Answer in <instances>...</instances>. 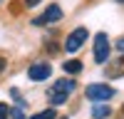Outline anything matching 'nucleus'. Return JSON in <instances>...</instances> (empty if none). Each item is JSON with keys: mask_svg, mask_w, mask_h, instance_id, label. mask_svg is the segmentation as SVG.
Listing matches in <instances>:
<instances>
[{"mask_svg": "<svg viewBox=\"0 0 124 119\" xmlns=\"http://www.w3.org/2000/svg\"><path fill=\"white\" fill-rule=\"evenodd\" d=\"M10 114H13V119H25V114L20 112V109H13V112H10Z\"/></svg>", "mask_w": 124, "mask_h": 119, "instance_id": "nucleus-12", "label": "nucleus"}, {"mask_svg": "<svg viewBox=\"0 0 124 119\" xmlns=\"http://www.w3.org/2000/svg\"><path fill=\"white\" fill-rule=\"evenodd\" d=\"M85 94H87V99H92V102H97V104H99V102H107V99L114 97V87L97 82V84H89V87L85 89Z\"/></svg>", "mask_w": 124, "mask_h": 119, "instance_id": "nucleus-1", "label": "nucleus"}, {"mask_svg": "<svg viewBox=\"0 0 124 119\" xmlns=\"http://www.w3.org/2000/svg\"><path fill=\"white\" fill-rule=\"evenodd\" d=\"M89 37V32L85 27H77V30H72V32L67 35V40H65V50L67 52H77V50L85 45V40Z\"/></svg>", "mask_w": 124, "mask_h": 119, "instance_id": "nucleus-3", "label": "nucleus"}, {"mask_svg": "<svg viewBox=\"0 0 124 119\" xmlns=\"http://www.w3.org/2000/svg\"><path fill=\"white\" fill-rule=\"evenodd\" d=\"M67 102V92H57V89H50V104L52 107H60Z\"/></svg>", "mask_w": 124, "mask_h": 119, "instance_id": "nucleus-7", "label": "nucleus"}, {"mask_svg": "<svg viewBox=\"0 0 124 119\" xmlns=\"http://www.w3.org/2000/svg\"><path fill=\"white\" fill-rule=\"evenodd\" d=\"M50 72H52L50 65H32V67L27 69V77L32 79V82H42V79L50 77Z\"/></svg>", "mask_w": 124, "mask_h": 119, "instance_id": "nucleus-5", "label": "nucleus"}, {"mask_svg": "<svg viewBox=\"0 0 124 119\" xmlns=\"http://www.w3.org/2000/svg\"><path fill=\"white\" fill-rule=\"evenodd\" d=\"M30 119H57V112H55V107H50V109H45V112H37V114H32Z\"/></svg>", "mask_w": 124, "mask_h": 119, "instance_id": "nucleus-10", "label": "nucleus"}, {"mask_svg": "<svg viewBox=\"0 0 124 119\" xmlns=\"http://www.w3.org/2000/svg\"><path fill=\"white\" fill-rule=\"evenodd\" d=\"M109 114H112V109L104 107V104H97L94 109H92V119H107Z\"/></svg>", "mask_w": 124, "mask_h": 119, "instance_id": "nucleus-8", "label": "nucleus"}, {"mask_svg": "<svg viewBox=\"0 0 124 119\" xmlns=\"http://www.w3.org/2000/svg\"><path fill=\"white\" fill-rule=\"evenodd\" d=\"M65 72L79 74V72H82V62H79V60H67V62H65Z\"/></svg>", "mask_w": 124, "mask_h": 119, "instance_id": "nucleus-9", "label": "nucleus"}, {"mask_svg": "<svg viewBox=\"0 0 124 119\" xmlns=\"http://www.w3.org/2000/svg\"><path fill=\"white\" fill-rule=\"evenodd\" d=\"M62 20V7L60 5H50L40 17H35V25H50V22H60Z\"/></svg>", "mask_w": 124, "mask_h": 119, "instance_id": "nucleus-4", "label": "nucleus"}, {"mask_svg": "<svg viewBox=\"0 0 124 119\" xmlns=\"http://www.w3.org/2000/svg\"><path fill=\"white\" fill-rule=\"evenodd\" d=\"M117 52H124V37L117 40Z\"/></svg>", "mask_w": 124, "mask_h": 119, "instance_id": "nucleus-13", "label": "nucleus"}, {"mask_svg": "<svg viewBox=\"0 0 124 119\" xmlns=\"http://www.w3.org/2000/svg\"><path fill=\"white\" fill-rule=\"evenodd\" d=\"M117 3H124V0H117Z\"/></svg>", "mask_w": 124, "mask_h": 119, "instance_id": "nucleus-17", "label": "nucleus"}, {"mask_svg": "<svg viewBox=\"0 0 124 119\" xmlns=\"http://www.w3.org/2000/svg\"><path fill=\"white\" fill-rule=\"evenodd\" d=\"M37 3H40V0H25V5H27V7H35Z\"/></svg>", "mask_w": 124, "mask_h": 119, "instance_id": "nucleus-14", "label": "nucleus"}, {"mask_svg": "<svg viewBox=\"0 0 124 119\" xmlns=\"http://www.w3.org/2000/svg\"><path fill=\"white\" fill-rule=\"evenodd\" d=\"M52 89H57V92H72L75 89V79H57V82L52 84Z\"/></svg>", "mask_w": 124, "mask_h": 119, "instance_id": "nucleus-6", "label": "nucleus"}, {"mask_svg": "<svg viewBox=\"0 0 124 119\" xmlns=\"http://www.w3.org/2000/svg\"><path fill=\"white\" fill-rule=\"evenodd\" d=\"M107 60H109V37L104 32H97L94 35V62L104 65Z\"/></svg>", "mask_w": 124, "mask_h": 119, "instance_id": "nucleus-2", "label": "nucleus"}, {"mask_svg": "<svg viewBox=\"0 0 124 119\" xmlns=\"http://www.w3.org/2000/svg\"><path fill=\"white\" fill-rule=\"evenodd\" d=\"M3 69H5V60H0V72H3Z\"/></svg>", "mask_w": 124, "mask_h": 119, "instance_id": "nucleus-15", "label": "nucleus"}, {"mask_svg": "<svg viewBox=\"0 0 124 119\" xmlns=\"http://www.w3.org/2000/svg\"><path fill=\"white\" fill-rule=\"evenodd\" d=\"M0 119H10V109L5 104H0Z\"/></svg>", "mask_w": 124, "mask_h": 119, "instance_id": "nucleus-11", "label": "nucleus"}, {"mask_svg": "<svg viewBox=\"0 0 124 119\" xmlns=\"http://www.w3.org/2000/svg\"><path fill=\"white\" fill-rule=\"evenodd\" d=\"M122 117H124V107H122Z\"/></svg>", "mask_w": 124, "mask_h": 119, "instance_id": "nucleus-16", "label": "nucleus"}]
</instances>
